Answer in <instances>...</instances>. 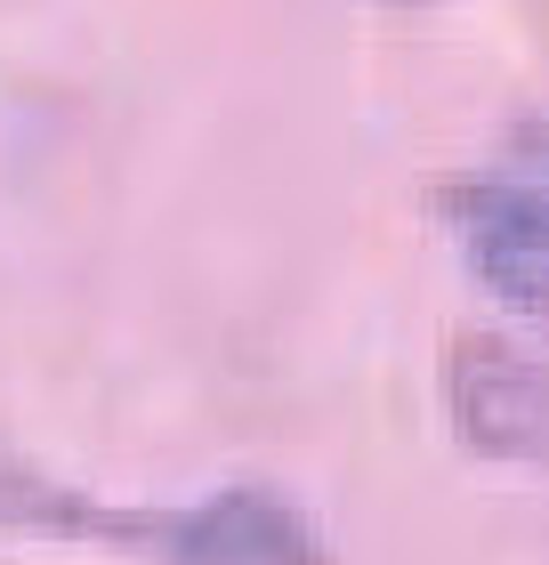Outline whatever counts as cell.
Listing matches in <instances>:
<instances>
[{"label": "cell", "instance_id": "cell-4", "mask_svg": "<svg viewBox=\"0 0 549 565\" xmlns=\"http://www.w3.org/2000/svg\"><path fill=\"white\" fill-rule=\"evenodd\" d=\"M0 525L9 533H65V542H122V550H154V509H122V501H89L33 469L24 452L0 445Z\"/></svg>", "mask_w": 549, "mask_h": 565}, {"label": "cell", "instance_id": "cell-2", "mask_svg": "<svg viewBox=\"0 0 549 565\" xmlns=\"http://www.w3.org/2000/svg\"><path fill=\"white\" fill-rule=\"evenodd\" d=\"M444 404H453V428L477 452H502V460L549 452V355L502 340V331H461L453 340Z\"/></svg>", "mask_w": 549, "mask_h": 565}, {"label": "cell", "instance_id": "cell-1", "mask_svg": "<svg viewBox=\"0 0 549 565\" xmlns=\"http://www.w3.org/2000/svg\"><path fill=\"white\" fill-rule=\"evenodd\" d=\"M444 226L493 299L549 323V170H485L444 186Z\"/></svg>", "mask_w": 549, "mask_h": 565}, {"label": "cell", "instance_id": "cell-3", "mask_svg": "<svg viewBox=\"0 0 549 565\" xmlns=\"http://www.w3.org/2000/svg\"><path fill=\"white\" fill-rule=\"evenodd\" d=\"M162 565H331L316 525L283 493L234 484V493H202L187 509H154V550Z\"/></svg>", "mask_w": 549, "mask_h": 565}]
</instances>
